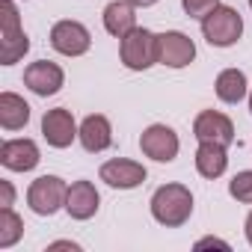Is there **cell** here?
I'll return each mask as SVG.
<instances>
[{"label": "cell", "instance_id": "1", "mask_svg": "<svg viewBox=\"0 0 252 252\" xmlns=\"http://www.w3.org/2000/svg\"><path fill=\"white\" fill-rule=\"evenodd\" d=\"M193 214V196L184 184H163L155 190L152 196V217L166 225V228H175V225H184Z\"/></svg>", "mask_w": 252, "mask_h": 252}, {"label": "cell", "instance_id": "27", "mask_svg": "<svg viewBox=\"0 0 252 252\" xmlns=\"http://www.w3.org/2000/svg\"><path fill=\"white\" fill-rule=\"evenodd\" d=\"M249 110H252V95H249Z\"/></svg>", "mask_w": 252, "mask_h": 252}, {"label": "cell", "instance_id": "26", "mask_svg": "<svg viewBox=\"0 0 252 252\" xmlns=\"http://www.w3.org/2000/svg\"><path fill=\"white\" fill-rule=\"evenodd\" d=\"M128 3H134V6H155L158 0H128Z\"/></svg>", "mask_w": 252, "mask_h": 252}, {"label": "cell", "instance_id": "10", "mask_svg": "<svg viewBox=\"0 0 252 252\" xmlns=\"http://www.w3.org/2000/svg\"><path fill=\"white\" fill-rule=\"evenodd\" d=\"M193 57H196V45L190 36H184L178 30L160 33V60L158 63H163L169 68H184L193 63Z\"/></svg>", "mask_w": 252, "mask_h": 252}, {"label": "cell", "instance_id": "21", "mask_svg": "<svg viewBox=\"0 0 252 252\" xmlns=\"http://www.w3.org/2000/svg\"><path fill=\"white\" fill-rule=\"evenodd\" d=\"M228 193H231L237 202H246V205H252V169H243V172H237V175L231 178V184H228Z\"/></svg>", "mask_w": 252, "mask_h": 252}, {"label": "cell", "instance_id": "6", "mask_svg": "<svg viewBox=\"0 0 252 252\" xmlns=\"http://www.w3.org/2000/svg\"><path fill=\"white\" fill-rule=\"evenodd\" d=\"M51 45L63 57H80V54L89 51L92 36L80 21H57L54 30H51Z\"/></svg>", "mask_w": 252, "mask_h": 252}, {"label": "cell", "instance_id": "17", "mask_svg": "<svg viewBox=\"0 0 252 252\" xmlns=\"http://www.w3.org/2000/svg\"><path fill=\"white\" fill-rule=\"evenodd\" d=\"M30 122V104L15 95V92H3L0 95V125L6 131H18Z\"/></svg>", "mask_w": 252, "mask_h": 252}, {"label": "cell", "instance_id": "15", "mask_svg": "<svg viewBox=\"0 0 252 252\" xmlns=\"http://www.w3.org/2000/svg\"><path fill=\"white\" fill-rule=\"evenodd\" d=\"M137 27V15H134V3L128 0H113V3L104 9V30L116 39L128 36Z\"/></svg>", "mask_w": 252, "mask_h": 252}, {"label": "cell", "instance_id": "28", "mask_svg": "<svg viewBox=\"0 0 252 252\" xmlns=\"http://www.w3.org/2000/svg\"><path fill=\"white\" fill-rule=\"evenodd\" d=\"M249 6H252V0H249Z\"/></svg>", "mask_w": 252, "mask_h": 252}, {"label": "cell", "instance_id": "14", "mask_svg": "<svg viewBox=\"0 0 252 252\" xmlns=\"http://www.w3.org/2000/svg\"><path fill=\"white\" fill-rule=\"evenodd\" d=\"M80 143H83V149L92 152V155L110 149V143H113V128H110L107 116H98V113H95V116H86V119H83V125H80Z\"/></svg>", "mask_w": 252, "mask_h": 252}, {"label": "cell", "instance_id": "20", "mask_svg": "<svg viewBox=\"0 0 252 252\" xmlns=\"http://www.w3.org/2000/svg\"><path fill=\"white\" fill-rule=\"evenodd\" d=\"M27 51H30L27 33H24L21 39H12V42H0V63H3V65H12V63H18Z\"/></svg>", "mask_w": 252, "mask_h": 252}, {"label": "cell", "instance_id": "24", "mask_svg": "<svg viewBox=\"0 0 252 252\" xmlns=\"http://www.w3.org/2000/svg\"><path fill=\"white\" fill-rule=\"evenodd\" d=\"M205 246H220V249H228V243H225V240H217V237H205V240H199V243H196V249H205Z\"/></svg>", "mask_w": 252, "mask_h": 252}, {"label": "cell", "instance_id": "22", "mask_svg": "<svg viewBox=\"0 0 252 252\" xmlns=\"http://www.w3.org/2000/svg\"><path fill=\"white\" fill-rule=\"evenodd\" d=\"M181 6L190 18H205L208 12H214L220 6V0H181Z\"/></svg>", "mask_w": 252, "mask_h": 252}, {"label": "cell", "instance_id": "3", "mask_svg": "<svg viewBox=\"0 0 252 252\" xmlns=\"http://www.w3.org/2000/svg\"><path fill=\"white\" fill-rule=\"evenodd\" d=\"M202 33H205L208 45H214V48H231L240 39V33H243V18L231 6H217L214 12H208L202 18Z\"/></svg>", "mask_w": 252, "mask_h": 252}, {"label": "cell", "instance_id": "8", "mask_svg": "<svg viewBox=\"0 0 252 252\" xmlns=\"http://www.w3.org/2000/svg\"><path fill=\"white\" fill-rule=\"evenodd\" d=\"M42 134H45L48 146H54V149H68L74 143V137H80L77 125H74V116L65 107H57V110H48L45 113V119H42Z\"/></svg>", "mask_w": 252, "mask_h": 252}, {"label": "cell", "instance_id": "5", "mask_svg": "<svg viewBox=\"0 0 252 252\" xmlns=\"http://www.w3.org/2000/svg\"><path fill=\"white\" fill-rule=\"evenodd\" d=\"M193 134L199 143H220V146H231L234 143V125L225 113H217V110H205L196 116L193 122Z\"/></svg>", "mask_w": 252, "mask_h": 252}, {"label": "cell", "instance_id": "7", "mask_svg": "<svg viewBox=\"0 0 252 252\" xmlns=\"http://www.w3.org/2000/svg\"><path fill=\"white\" fill-rule=\"evenodd\" d=\"M140 149L146 158H152L158 163H169L178 155V134L172 128H166V125H152L140 137Z\"/></svg>", "mask_w": 252, "mask_h": 252}, {"label": "cell", "instance_id": "9", "mask_svg": "<svg viewBox=\"0 0 252 252\" xmlns=\"http://www.w3.org/2000/svg\"><path fill=\"white\" fill-rule=\"evenodd\" d=\"M101 181H107L116 190H134L146 181V166L137 163V160L116 158V160H107L101 166Z\"/></svg>", "mask_w": 252, "mask_h": 252}, {"label": "cell", "instance_id": "19", "mask_svg": "<svg viewBox=\"0 0 252 252\" xmlns=\"http://www.w3.org/2000/svg\"><path fill=\"white\" fill-rule=\"evenodd\" d=\"M24 231V222L18 214H12V208H3L0 211V249H9Z\"/></svg>", "mask_w": 252, "mask_h": 252}, {"label": "cell", "instance_id": "23", "mask_svg": "<svg viewBox=\"0 0 252 252\" xmlns=\"http://www.w3.org/2000/svg\"><path fill=\"white\" fill-rule=\"evenodd\" d=\"M0 193H3V202H0V205H3V208H9V205H12V196H15L12 184H9V181H0Z\"/></svg>", "mask_w": 252, "mask_h": 252}, {"label": "cell", "instance_id": "25", "mask_svg": "<svg viewBox=\"0 0 252 252\" xmlns=\"http://www.w3.org/2000/svg\"><path fill=\"white\" fill-rule=\"evenodd\" d=\"M246 240L252 243V211H249V217H246Z\"/></svg>", "mask_w": 252, "mask_h": 252}, {"label": "cell", "instance_id": "16", "mask_svg": "<svg viewBox=\"0 0 252 252\" xmlns=\"http://www.w3.org/2000/svg\"><path fill=\"white\" fill-rule=\"evenodd\" d=\"M228 166V155H225V146L220 143H202L199 152H196V169L202 178H220Z\"/></svg>", "mask_w": 252, "mask_h": 252}, {"label": "cell", "instance_id": "13", "mask_svg": "<svg viewBox=\"0 0 252 252\" xmlns=\"http://www.w3.org/2000/svg\"><path fill=\"white\" fill-rule=\"evenodd\" d=\"M98 202H101V196H98L92 181H74L68 187V196H65V211L74 220H89V217H95Z\"/></svg>", "mask_w": 252, "mask_h": 252}, {"label": "cell", "instance_id": "4", "mask_svg": "<svg viewBox=\"0 0 252 252\" xmlns=\"http://www.w3.org/2000/svg\"><path fill=\"white\" fill-rule=\"evenodd\" d=\"M65 196H68V187H65V181L57 178V175H42V178H36V181L30 184V190H27V202H30V208H33L39 217H51V214H57L60 208H65Z\"/></svg>", "mask_w": 252, "mask_h": 252}, {"label": "cell", "instance_id": "12", "mask_svg": "<svg viewBox=\"0 0 252 252\" xmlns=\"http://www.w3.org/2000/svg\"><path fill=\"white\" fill-rule=\"evenodd\" d=\"M63 80H65L63 68H60L57 63H48V60H39V63H33V65L24 71V83H27L36 95H54V92H60Z\"/></svg>", "mask_w": 252, "mask_h": 252}, {"label": "cell", "instance_id": "11", "mask_svg": "<svg viewBox=\"0 0 252 252\" xmlns=\"http://www.w3.org/2000/svg\"><path fill=\"white\" fill-rule=\"evenodd\" d=\"M0 163L12 172H27L39 163V146L33 140H6L0 146Z\"/></svg>", "mask_w": 252, "mask_h": 252}, {"label": "cell", "instance_id": "2", "mask_svg": "<svg viewBox=\"0 0 252 252\" xmlns=\"http://www.w3.org/2000/svg\"><path fill=\"white\" fill-rule=\"evenodd\" d=\"M119 54L131 71H146L160 60V36H155L146 27H134L128 36H122Z\"/></svg>", "mask_w": 252, "mask_h": 252}, {"label": "cell", "instance_id": "18", "mask_svg": "<svg viewBox=\"0 0 252 252\" xmlns=\"http://www.w3.org/2000/svg\"><path fill=\"white\" fill-rule=\"evenodd\" d=\"M217 98L225 104H240L246 98V74L240 68H225L217 77Z\"/></svg>", "mask_w": 252, "mask_h": 252}]
</instances>
